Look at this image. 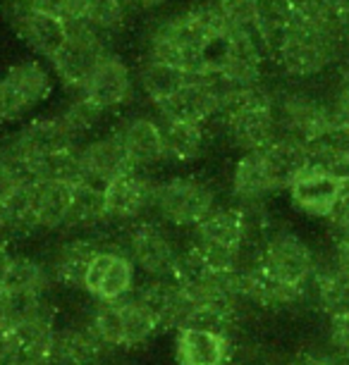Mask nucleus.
I'll list each match as a JSON object with an SVG mask.
<instances>
[{"label":"nucleus","instance_id":"f257e3e1","mask_svg":"<svg viewBox=\"0 0 349 365\" xmlns=\"http://www.w3.org/2000/svg\"><path fill=\"white\" fill-rule=\"evenodd\" d=\"M228 34L230 24L216 0H203L156 22L146 36V58L194 77H206Z\"/></svg>","mask_w":349,"mask_h":365},{"label":"nucleus","instance_id":"f03ea898","mask_svg":"<svg viewBox=\"0 0 349 365\" xmlns=\"http://www.w3.org/2000/svg\"><path fill=\"white\" fill-rule=\"evenodd\" d=\"M5 146L31 179L65 177L77 182V150L81 139L60 115H41L24 122Z\"/></svg>","mask_w":349,"mask_h":365},{"label":"nucleus","instance_id":"7ed1b4c3","mask_svg":"<svg viewBox=\"0 0 349 365\" xmlns=\"http://www.w3.org/2000/svg\"><path fill=\"white\" fill-rule=\"evenodd\" d=\"M251 208L218 205L194 230L187 249L203 265L218 272H237L244 267V253L251 241Z\"/></svg>","mask_w":349,"mask_h":365},{"label":"nucleus","instance_id":"20e7f679","mask_svg":"<svg viewBox=\"0 0 349 365\" xmlns=\"http://www.w3.org/2000/svg\"><path fill=\"white\" fill-rule=\"evenodd\" d=\"M86 322L111 351H134L161 332L158 322L136 294L120 301H93Z\"/></svg>","mask_w":349,"mask_h":365},{"label":"nucleus","instance_id":"39448f33","mask_svg":"<svg viewBox=\"0 0 349 365\" xmlns=\"http://www.w3.org/2000/svg\"><path fill=\"white\" fill-rule=\"evenodd\" d=\"M218 208V189L201 175H175L156 187L153 212L173 230H194L203 217Z\"/></svg>","mask_w":349,"mask_h":365},{"label":"nucleus","instance_id":"423d86ee","mask_svg":"<svg viewBox=\"0 0 349 365\" xmlns=\"http://www.w3.org/2000/svg\"><path fill=\"white\" fill-rule=\"evenodd\" d=\"M340 58V38L302 22L297 15L278 43L273 60L292 79H311Z\"/></svg>","mask_w":349,"mask_h":365},{"label":"nucleus","instance_id":"0eeeda50","mask_svg":"<svg viewBox=\"0 0 349 365\" xmlns=\"http://www.w3.org/2000/svg\"><path fill=\"white\" fill-rule=\"evenodd\" d=\"M77 182L65 177H34L19 191L15 203L26 232H60L67 230L74 203Z\"/></svg>","mask_w":349,"mask_h":365},{"label":"nucleus","instance_id":"6e6552de","mask_svg":"<svg viewBox=\"0 0 349 365\" xmlns=\"http://www.w3.org/2000/svg\"><path fill=\"white\" fill-rule=\"evenodd\" d=\"M56 91V74L41 60H19L0 77V127L17 125Z\"/></svg>","mask_w":349,"mask_h":365},{"label":"nucleus","instance_id":"1a4fd4ad","mask_svg":"<svg viewBox=\"0 0 349 365\" xmlns=\"http://www.w3.org/2000/svg\"><path fill=\"white\" fill-rule=\"evenodd\" d=\"M173 227L163 225L158 217L148 220L143 217L139 222H132L127 227L125 239H122V249L132 258L146 279H161L173 277L177 265H180L182 251L173 237Z\"/></svg>","mask_w":349,"mask_h":365},{"label":"nucleus","instance_id":"9d476101","mask_svg":"<svg viewBox=\"0 0 349 365\" xmlns=\"http://www.w3.org/2000/svg\"><path fill=\"white\" fill-rule=\"evenodd\" d=\"M256 263L275 279L294 289H304V292H309L320 267L309 241L292 230L270 232L258 249Z\"/></svg>","mask_w":349,"mask_h":365},{"label":"nucleus","instance_id":"9b49d317","mask_svg":"<svg viewBox=\"0 0 349 365\" xmlns=\"http://www.w3.org/2000/svg\"><path fill=\"white\" fill-rule=\"evenodd\" d=\"M67 41L63 48L53 55L51 70L56 74V79L65 88H70L72 93H77L81 86L86 84V79L91 77L98 63L108 53V46L103 41V34L96 31L91 24L70 22L67 24Z\"/></svg>","mask_w":349,"mask_h":365},{"label":"nucleus","instance_id":"f8f14e48","mask_svg":"<svg viewBox=\"0 0 349 365\" xmlns=\"http://www.w3.org/2000/svg\"><path fill=\"white\" fill-rule=\"evenodd\" d=\"M53 287L56 279H53L51 265L31 253H12L0 279V292L8 294L24 315L51 308L48 296Z\"/></svg>","mask_w":349,"mask_h":365},{"label":"nucleus","instance_id":"ddd939ff","mask_svg":"<svg viewBox=\"0 0 349 365\" xmlns=\"http://www.w3.org/2000/svg\"><path fill=\"white\" fill-rule=\"evenodd\" d=\"M136 277L139 270L122 244L106 241L86 272L84 292L91 301H120L136 292Z\"/></svg>","mask_w":349,"mask_h":365},{"label":"nucleus","instance_id":"4468645a","mask_svg":"<svg viewBox=\"0 0 349 365\" xmlns=\"http://www.w3.org/2000/svg\"><path fill=\"white\" fill-rule=\"evenodd\" d=\"M275 115L280 134L311 143L335 127L330 103L318 101L306 91L275 93Z\"/></svg>","mask_w":349,"mask_h":365},{"label":"nucleus","instance_id":"2eb2a0df","mask_svg":"<svg viewBox=\"0 0 349 365\" xmlns=\"http://www.w3.org/2000/svg\"><path fill=\"white\" fill-rule=\"evenodd\" d=\"M56 322L53 308L19 318L0 344V356L12 365H51Z\"/></svg>","mask_w":349,"mask_h":365},{"label":"nucleus","instance_id":"dca6fc26","mask_svg":"<svg viewBox=\"0 0 349 365\" xmlns=\"http://www.w3.org/2000/svg\"><path fill=\"white\" fill-rule=\"evenodd\" d=\"M134 165L129 160L120 136L113 132L93 134L91 139L81 141L77 150V182L106 187L113 179L132 172Z\"/></svg>","mask_w":349,"mask_h":365},{"label":"nucleus","instance_id":"f3484780","mask_svg":"<svg viewBox=\"0 0 349 365\" xmlns=\"http://www.w3.org/2000/svg\"><path fill=\"white\" fill-rule=\"evenodd\" d=\"M156 187H158V182H153L141 170H132L127 175L113 179L111 184H106L103 198L108 225L129 227L132 222L143 220L148 212H153Z\"/></svg>","mask_w":349,"mask_h":365},{"label":"nucleus","instance_id":"a211bd4d","mask_svg":"<svg viewBox=\"0 0 349 365\" xmlns=\"http://www.w3.org/2000/svg\"><path fill=\"white\" fill-rule=\"evenodd\" d=\"M134 74L125 60L118 53L108 51L98 67L93 70L91 77L86 79V84L79 88V96L93 103L96 108H101L103 113L113 115L115 110H122L129 106V101L134 98Z\"/></svg>","mask_w":349,"mask_h":365},{"label":"nucleus","instance_id":"6ab92c4d","mask_svg":"<svg viewBox=\"0 0 349 365\" xmlns=\"http://www.w3.org/2000/svg\"><path fill=\"white\" fill-rule=\"evenodd\" d=\"M8 17L12 22V29L17 31V36L24 41L26 48L39 58L48 60V63L63 48L67 34H70L67 22L34 8L31 3L8 0Z\"/></svg>","mask_w":349,"mask_h":365},{"label":"nucleus","instance_id":"aec40b11","mask_svg":"<svg viewBox=\"0 0 349 365\" xmlns=\"http://www.w3.org/2000/svg\"><path fill=\"white\" fill-rule=\"evenodd\" d=\"M173 356L177 365H230L235 344L232 334L223 329L184 325L175 329Z\"/></svg>","mask_w":349,"mask_h":365},{"label":"nucleus","instance_id":"412c9836","mask_svg":"<svg viewBox=\"0 0 349 365\" xmlns=\"http://www.w3.org/2000/svg\"><path fill=\"white\" fill-rule=\"evenodd\" d=\"M158 117L166 120L191 122V125L208 127L223 113L221 93L211 77H191L175 96L156 108Z\"/></svg>","mask_w":349,"mask_h":365},{"label":"nucleus","instance_id":"4be33fe9","mask_svg":"<svg viewBox=\"0 0 349 365\" xmlns=\"http://www.w3.org/2000/svg\"><path fill=\"white\" fill-rule=\"evenodd\" d=\"M111 349L84 320L56 322L51 365H106Z\"/></svg>","mask_w":349,"mask_h":365},{"label":"nucleus","instance_id":"5701e85b","mask_svg":"<svg viewBox=\"0 0 349 365\" xmlns=\"http://www.w3.org/2000/svg\"><path fill=\"white\" fill-rule=\"evenodd\" d=\"M345 189V179L333 175L323 168L309 165L302 175L294 177V182L287 187L292 205L299 212L309 217H330V212L338 203V198Z\"/></svg>","mask_w":349,"mask_h":365},{"label":"nucleus","instance_id":"b1692460","mask_svg":"<svg viewBox=\"0 0 349 365\" xmlns=\"http://www.w3.org/2000/svg\"><path fill=\"white\" fill-rule=\"evenodd\" d=\"M103 244L106 241L98 234H74V237L63 241L48 263L56 284L70 289V292H84L86 272Z\"/></svg>","mask_w":349,"mask_h":365},{"label":"nucleus","instance_id":"393cba45","mask_svg":"<svg viewBox=\"0 0 349 365\" xmlns=\"http://www.w3.org/2000/svg\"><path fill=\"white\" fill-rule=\"evenodd\" d=\"M134 170H151L166 163V146H163L161 120L151 115H129L115 127Z\"/></svg>","mask_w":349,"mask_h":365},{"label":"nucleus","instance_id":"a878e982","mask_svg":"<svg viewBox=\"0 0 349 365\" xmlns=\"http://www.w3.org/2000/svg\"><path fill=\"white\" fill-rule=\"evenodd\" d=\"M239 287H242L244 301L249 306L261 308V311H287V308L299 306L306 299L304 289H294L275 279L256 263V258L254 263H246L239 270Z\"/></svg>","mask_w":349,"mask_h":365},{"label":"nucleus","instance_id":"bb28decb","mask_svg":"<svg viewBox=\"0 0 349 365\" xmlns=\"http://www.w3.org/2000/svg\"><path fill=\"white\" fill-rule=\"evenodd\" d=\"M136 299L151 311V315L163 329H175L187 325L189 318V301L184 287L175 277L146 279L141 287H136Z\"/></svg>","mask_w":349,"mask_h":365},{"label":"nucleus","instance_id":"cd10ccee","mask_svg":"<svg viewBox=\"0 0 349 365\" xmlns=\"http://www.w3.org/2000/svg\"><path fill=\"white\" fill-rule=\"evenodd\" d=\"M278 191L280 189L273 182L261 150H251V153H242L237 158L230 175V194L237 201V205L256 208Z\"/></svg>","mask_w":349,"mask_h":365},{"label":"nucleus","instance_id":"c85d7f7f","mask_svg":"<svg viewBox=\"0 0 349 365\" xmlns=\"http://www.w3.org/2000/svg\"><path fill=\"white\" fill-rule=\"evenodd\" d=\"M161 120L163 146H166V163L191 165L201 160L208 148V129L203 125H191L180 120Z\"/></svg>","mask_w":349,"mask_h":365},{"label":"nucleus","instance_id":"c756f323","mask_svg":"<svg viewBox=\"0 0 349 365\" xmlns=\"http://www.w3.org/2000/svg\"><path fill=\"white\" fill-rule=\"evenodd\" d=\"M263 160L268 165V172L275 182V187L283 191L294 182V177L302 175V172L311 165L309 148L304 141L294 139V136L280 134L275 141L261 148Z\"/></svg>","mask_w":349,"mask_h":365},{"label":"nucleus","instance_id":"7c9ffc66","mask_svg":"<svg viewBox=\"0 0 349 365\" xmlns=\"http://www.w3.org/2000/svg\"><path fill=\"white\" fill-rule=\"evenodd\" d=\"M313 299L328 318L349 313V270L338 263H325L313 277Z\"/></svg>","mask_w":349,"mask_h":365},{"label":"nucleus","instance_id":"2f4dec72","mask_svg":"<svg viewBox=\"0 0 349 365\" xmlns=\"http://www.w3.org/2000/svg\"><path fill=\"white\" fill-rule=\"evenodd\" d=\"M191 77H194V74H187L173 65L146 58L139 65V72H136V84H139L143 96L151 101V106L158 108L161 103H166L170 98V96H175L180 91Z\"/></svg>","mask_w":349,"mask_h":365},{"label":"nucleus","instance_id":"473e14b6","mask_svg":"<svg viewBox=\"0 0 349 365\" xmlns=\"http://www.w3.org/2000/svg\"><path fill=\"white\" fill-rule=\"evenodd\" d=\"M103 225H108L103 187L77 182L74 187V203L67 230L74 234H96Z\"/></svg>","mask_w":349,"mask_h":365},{"label":"nucleus","instance_id":"72a5a7b5","mask_svg":"<svg viewBox=\"0 0 349 365\" xmlns=\"http://www.w3.org/2000/svg\"><path fill=\"white\" fill-rule=\"evenodd\" d=\"M306 148H309L311 165L333 172V175H338L347 182L349 179V134H345L338 127H333L330 132L323 134L320 139L306 143Z\"/></svg>","mask_w":349,"mask_h":365},{"label":"nucleus","instance_id":"f704fd0d","mask_svg":"<svg viewBox=\"0 0 349 365\" xmlns=\"http://www.w3.org/2000/svg\"><path fill=\"white\" fill-rule=\"evenodd\" d=\"M294 19V0H261L258 10V38L265 53L273 58L278 43L283 41Z\"/></svg>","mask_w":349,"mask_h":365},{"label":"nucleus","instance_id":"c9c22d12","mask_svg":"<svg viewBox=\"0 0 349 365\" xmlns=\"http://www.w3.org/2000/svg\"><path fill=\"white\" fill-rule=\"evenodd\" d=\"M129 0H86L84 22L101 34H118L129 17Z\"/></svg>","mask_w":349,"mask_h":365},{"label":"nucleus","instance_id":"e433bc0d","mask_svg":"<svg viewBox=\"0 0 349 365\" xmlns=\"http://www.w3.org/2000/svg\"><path fill=\"white\" fill-rule=\"evenodd\" d=\"M58 115L63 117L65 125L70 127L81 141H84V136L98 134L101 125H103L106 117H108V113H103L101 108H96L93 103H88L86 98H81L79 93H74L63 113H58Z\"/></svg>","mask_w":349,"mask_h":365},{"label":"nucleus","instance_id":"4c0bfd02","mask_svg":"<svg viewBox=\"0 0 349 365\" xmlns=\"http://www.w3.org/2000/svg\"><path fill=\"white\" fill-rule=\"evenodd\" d=\"M218 10L228 19L230 29L246 31L258 36V10L261 0H216Z\"/></svg>","mask_w":349,"mask_h":365},{"label":"nucleus","instance_id":"58836bf2","mask_svg":"<svg viewBox=\"0 0 349 365\" xmlns=\"http://www.w3.org/2000/svg\"><path fill=\"white\" fill-rule=\"evenodd\" d=\"M29 179L31 177L17 163V158L10 153V148L0 146V205L10 203L26 187Z\"/></svg>","mask_w":349,"mask_h":365},{"label":"nucleus","instance_id":"ea45409f","mask_svg":"<svg viewBox=\"0 0 349 365\" xmlns=\"http://www.w3.org/2000/svg\"><path fill=\"white\" fill-rule=\"evenodd\" d=\"M328 341H330L333 354L349 363V313L330 318V325H328Z\"/></svg>","mask_w":349,"mask_h":365},{"label":"nucleus","instance_id":"a19ab883","mask_svg":"<svg viewBox=\"0 0 349 365\" xmlns=\"http://www.w3.org/2000/svg\"><path fill=\"white\" fill-rule=\"evenodd\" d=\"M330 110H333L335 127L342 129L345 134H349V72L342 74L340 84H338V88H335Z\"/></svg>","mask_w":349,"mask_h":365},{"label":"nucleus","instance_id":"79ce46f5","mask_svg":"<svg viewBox=\"0 0 349 365\" xmlns=\"http://www.w3.org/2000/svg\"><path fill=\"white\" fill-rule=\"evenodd\" d=\"M19 318H24L22 308H19L5 292H0V344L5 341V336L10 334V329L15 327V322Z\"/></svg>","mask_w":349,"mask_h":365},{"label":"nucleus","instance_id":"37998d69","mask_svg":"<svg viewBox=\"0 0 349 365\" xmlns=\"http://www.w3.org/2000/svg\"><path fill=\"white\" fill-rule=\"evenodd\" d=\"M292 365H349V363L330 354H306L302 358H297Z\"/></svg>","mask_w":349,"mask_h":365},{"label":"nucleus","instance_id":"c03bdc74","mask_svg":"<svg viewBox=\"0 0 349 365\" xmlns=\"http://www.w3.org/2000/svg\"><path fill=\"white\" fill-rule=\"evenodd\" d=\"M168 0H129V10L141 12V15H148V12H156L166 5Z\"/></svg>","mask_w":349,"mask_h":365},{"label":"nucleus","instance_id":"a18cd8bd","mask_svg":"<svg viewBox=\"0 0 349 365\" xmlns=\"http://www.w3.org/2000/svg\"><path fill=\"white\" fill-rule=\"evenodd\" d=\"M333 249L349 253V227H347V230H342V232H335V246H333Z\"/></svg>","mask_w":349,"mask_h":365},{"label":"nucleus","instance_id":"49530a36","mask_svg":"<svg viewBox=\"0 0 349 365\" xmlns=\"http://www.w3.org/2000/svg\"><path fill=\"white\" fill-rule=\"evenodd\" d=\"M340 55L345 58L347 63V72H349V29L342 34V41H340Z\"/></svg>","mask_w":349,"mask_h":365},{"label":"nucleus","instance_id":"de8ad7c7","mask_svg":"<svg viewBox=\"0 0 349 365\" xmlns=\"http://www.w3.org/2000/svg\"><path fill=\"white\" fill-rule=\"evenodd\" d=\"M0 365H12V363H10V361H5V358L0 356Z\"/></svg>","mask_w":349,"mask_h":365},{"label":"nucleus","instance_id":"09e8293b","mask_svg":"<svg viewBox=\"0 0 349 365\" xmlns=\"http://www.w3.org/2000/svg\"><path fill=\"white\" fill-rule=\"evenodd\" d=\"M17 3H31V0H17Z\"/></svg>","mask_w":349,"mask_h":365}]
</instances>
